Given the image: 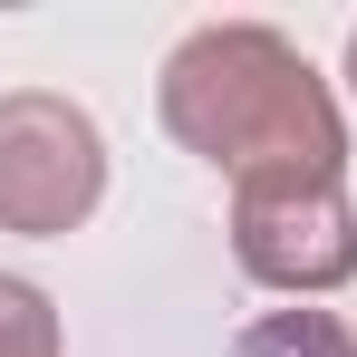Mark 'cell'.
<instances>
[{
    "instance_id": "cell-1",
    "label": "cell",
    "mask_w": 357,
    "mask_h": 357,
    "mask_svg": "<svg viewBox=\"0 0 357 357\" xmlns=\"http://www.w3.org/2000/svg\"><path fill=\"white\" fill-rule=\"evenodd\" d=\"M165 135L213 174H348V116L328 77L299 59L271 20H203L183 29L155 77Z\"/></svg>"
},
{
    "instance_id": "cell-2",
    "label": "cell",
    "mask_w": 357,
    "mask_h": 357,
    "mask_svg": "<svg viewBox=\"0 0 357 357\" xmlns=\"http://www.w3.org/2000/svg\"><path fill=\"white\" fill-rule=\"evenodd\" d=\"M107 203V135L59 87H10L0 97V232L59 241Z\"/></svg>"
},
{
    "instance_id": "cell-3",
    "label": "cell",
    "mask_w": 357,
    "mask_h": 357,
    "mask_svg": "<svg viewBox=\"0 0 357 357\" xmlns=\"http://www.w3.org/2000/svg\"><path fill=\"white\" fill-rule=\"evenodd\" d=\"M232 261L261 290H348L357 280V203L348 174H251L232 183Z\"/></svg>"
},
{
    "instance_id": "cell-4",
    "label": "cell",
    "mask_w": 357,
    "mask_h": 357,
    "mask_svg": "<svg viewBox=\"0 0 357 357\" xmlns=\"http://www.w3.org/2000/svg\"><path fill=\"white\" fill-rule=\"evenodd\" d=\"M232 357H357V328L338 309H271L232 338Z\"/></svg>"
},
{
    "instance_id": "cell-5",
    "label": "cell",
    "mask_w": 357,
    "mask_h": 357,
    "mask_svg": "<svg viewBox=\"0 0 357 357\" xmlns=\"http://www.w3.org/2000/svg\"><path fill=\"white\" fill-rule=\"evenodd\" d=\"M0 357H59V309L20 271H0Z\"/></svg>"
},
{
    "instance_id": "cell-6",
    "label": "cell",
    "mask_w": 357,
    "mask_h": 357,
    "mask_svg": "<svg viewBox=\"0 0 357 357\" xmlns=\"http://www.w3.org/2000/svg\"><path fill=\"white\" fill-rule=\"evenodd\" d=\"M348 97H357V29H348Z\"/></svg>"
}]
</instances>
